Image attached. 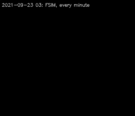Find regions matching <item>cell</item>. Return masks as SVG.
<instances>
[{
    "instance_id": "cell-11",
    "label": "cell",
    "mask_w": 135,
    "mask_h": 116,
    "mask_svg": "<svg viewBox=\"0 0 135 116\" xmlns=\"http://www.w3.org/2000/svg\"><path fill=\"white\" fill-rule=\"evenodd\" d=\"M30 5V3H28V4H27V7L29 6Z\"/></svg>"
},
{
    "instance_id": "cell-14",
    "label": "cell",
    "mask_w": 135,
    "mask_h": 116,
    "mask_svg": "<svg viewBox=\"0 0 135 116\" xmlns=\"http://www.w3.org/2000/svg\"><path fill=\"white\" fill-rule=\"evenodd\" d=\"M4 5H5V4H4V3H3V4H2V6H4Z\"/></svg>"
},
{
    "instance_id": "cell-17",
    "label": "cell",
    "mask_w": 135,
    "mask_h": 116,
    "mask_svg": "<svg viewBox=\"0 0 135 116\" xmlns=\"http://www.w3.org/2000/svg\"><path fill=\"white\" fill-rule=\"evenodd\" d=\"M33 6V5H31V7H32Z\"/></svg>"
},
{
    "instance_id": "cell-10",
    "label": "cell",
    "mask_w": 135,
    "mask_h": 116,
    "mask_svg": "<svg viewBox=\"0 0 135 116\" xmlns=\"http://www.w3.org/2000/svg\"><path fill=\"white\" fill-rule=\"evenodd\" d=\"M11 4L10 3H9V4H8V7H9V6H10Z\"/></svg>"
},
{
    "instance_id": "cell-18",
    "label": "cell",
    "mask_w": 135,
    "mask_h": 116,
    "mask_svg": "<svg viewBox=\"0 0 135 116\" xmlns=\"http://www.w3.org/2000/svg\"><path fill=\"white\" fill-rule=\"evenodd\" d=\"M84 5H85V7H86V4H84Z\"/></svg>"
},
{
    "instance_id": "cell-6",
    "label": "cell",
    "mask_w": 135,
    "mask_h": 116,
    "mask_svg": "<svg viewBox=\"0 0 135 116\" xmlns=\"http://www.w3.org/2000/svg\"><path fill=\"white\" fill-rule=\"evenodd\" d=\"M21 7H23V3H21Z\"/></svg>"
},
{
    "instance_id": "cell-15",
    "label": "cell",
    "mask_w": 135,
    "mask_h": 116,
    "mask_svg": "<svg viewBox=\"0 0 135 116\" xmlns=\"http://www.w3.org/2000/svg\"><path fill=\"white\" fill-rule=\"evenodd\" d=\"M54 6L55 7V4H53Z\"/></svg>"
},
{
    "instance_id": "cell-20",
    "label": "cell",
    "mask_w": 135,
    "mask_h": 116,
    "mask_svg": "<svg viewBox=\"0 0 135 116\" xmlns=\"http://www.w3.org/2000/svg\"><path fill=\"white\" fill-rule=\"evenodd\" d=\"M74 7H76V4H74Z\"/></svg>"
},
{
    "instance_id": "cell-21",
    "label": "cell",
    "mask_w": 135,
    "mask_h": 116,
    "mask_svg": "<svg viewBox=\"0 0 135 116\" xmlns=\"http://www.w3.org/2000/svg\"><path fill=\"white\" fill-rule=\"evenodd\" d=\"M48 6H49V7H51V6L50 5H48Z\"/></svg>"
},
{
    "instance_id": "cell-22",
    "label": "cell",
    "mask_w": 135,
    "mask_h": 116,
    "mask_svg": "<svg viewBox=\"0 0 135 116\" xmlns=\"http://www.w3.org/2000/svg\"><path fill=\"white\" fill-rule=\"evenodd\" d=\"M11 6H12V4H11Z\"/></svg>"
},
{
    "instance_id": "cell-19",
    "label": "cell",
    "mask_w": 135,
    "mask_h": 116,
    "mask_svg": "<svg viewBox=\"0 0 135 116\" xmlns=\"http://www.w3.org/2000/svg\"><path fill=\"white\" fill-rule=\"evenodd\" d=\"M39 7H41V6H41V5H39Z\"/></svg>"
},
{
    "instance_id": "cell-12",
    "label": "cell",
    "mask_w": 135,
    "mask_h": 116,
    "mask_svg": "<svg viewBox=\"0 0 135 116\" xmlns=\"http://www.w3.org/2000/svg\"><path fill=\"white\" fill-rule=\"evenodd\" d=\"M82 7H85V5H84V4H83V5H82Z\"/></svg>"
},
{
    "instance_id": "cell-8",
    "label": "cell",
    "mask_w": 135,
    "mask_h": 116,
    "mask_svg": "<svg viewBox=\"0 0 135 116\" xmlns=\"http://www.w3.org/2000/svg\"><path fill=\"white\" fill-rule=\"evenodd\" d=\"M83 4H80V7H82Z\"/></svg>"
},
{
    "instance_id": "cell-4",
    "label": "cell",
    "mask_w": 135,
    "mask_h": 116,
    "mask_svg": "<svg viewBox=\"0 0 135 116\" xmlns=\"http://www.w3.org/2000/svg\"><path fill=\"white\" fill-rule=\"evenodd\" d=\"M5 6L6 7H7V6H8V4H7V3H6V4H5Z\"/></svg>"
},
{
    "instance_id": "cell-7",
    "label": "cell",
    "mask_w": 135,
    "mask_h": 116,
    "mask_svg": "<svg viewBox=\"0 0 135 116\" xmlns=\"http://www.w3.org/2000/svg\"><path fill=\"white\" fill-rule=\"evenodd\" d=\"M64 6H65V7H67V4H64Z\"/></svg>"
},
{
    "instance_id": "cell-1",
    "label": "cell",
    "mask_w": 135,
    "mask_h": 116,
    "mask_svg": "<svg viewBox=\"0 0 135 116\" xmlns=\"http://www.w3.org/2000/svg\"><path fill=\"white\" fill-rule=\"evenodd\" d=\"M68 7H69V8H70L71 6V4H68Z\"/></svg>"
},
{
    "instance_id": "cell-5",
    "label": "cell",
    "mask_w": 135,
    "mask_h": 116,
    "mask_svg": "<svg viewBox=\"0 0 135 116\" xmlns=\"http://www.w3.org/2000/svg\"><path fill=\"white\" fill-rule=\"evenodd\" d=\"M36 7H38V6H39L38 4H37H37H36Z\"/></svg>"
},
{
    "instance_id": "cell-13",
    "label": "cell",
    "mask_w": 135,
    "mask_h": 116,
    "mask_svg": "<svg viewBox=\"0 0 135 116\" xmlns=\"http://www.w3.org/2000/svg\"><path fill=\"white\" fill-rule=\"evenodd\" d=\"M78 6H79L78 4H76V7H78Z\"/></svg>"
},
{
    "instance_id": "cell-16",
    "label": "cell",
    "mask_w": 135,
    "mask_h": 116,
    "mask_svg": "<svg viewBox=\"0 0 135 116\" xmlns=\"http://www.w3.org/2000/svg\"><path fill=\"white\" fill-rule=\"evenodd\" d=\"M48 5V3H46V5Z\"/></svg>"
},
{
    "instance_id": "cell-9",
    "label": "cell",
    "mask_w": 135,
    "mask_h": 116,
    "mask_svg": "<svg viewBox=\"0 0 135 116\" xmlns=\"http://www.w3.org/2000/svg\"><path fill=\"white\" fill-rule=\"evenodd\" d=\"M60 7H62L63 6V5H62V4H60Z\"/></svg>"
},
{
    "instance_id": "cell-2",
    "label": "cell",
    "mask_w": 135,
    "mask_h": 116,
    "mask_svg": "<svg viewBox=\"0 0 135 116\" xmlns=\"http://www.w3.org/2000/svg\"><path fill=\"white\" fill-rule=\"evenodd\" d=\"M18 7H20V6H21V4H20V3H18Z\"/></svg>"
},
{
    "instance_id": "cell-3",
    "label": "cell",
    "mask_w": 135,
    "mask_h": 116,
    "mask_svg": "<svg viewBox=\"0 0 135 116\" xmlns=\"http://www.w3.org/2000/svg\"><path fill=\"white\" fill-rule=\"evenodd\" d=\"M90 5L89 4H86V7H89Z\"/></svg>"
}]
</instances>
